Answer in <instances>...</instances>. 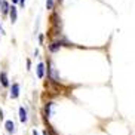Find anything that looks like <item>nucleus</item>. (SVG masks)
<instances>
[{
    "label": "nucleus",
    "mask_w": 135,
    "mask_h": 135,
    "mask_svg": "<svg viewBox=\"0 0 135 135\" xmlns=\"http://www.w3.org/2000/svg\"><path fill=\"white\" fill-rule=\"evenodd\" d=\"M48 77L52 80V82H60V76H58V71H56L55 65L52 62H49V68H48Z\"/></svg>",
    "instance_id": "1"
},
{
    "label": "nucleus",
    "mask_w": 135,
    "mask_h": 135,
    "mask_svg": "<svg viewBox=\"0 0 135 135\" xmlns=\"http://www.w3.org/2000/svg\"><path fill=\"white\" fill-rule=\"evenodd\" d=\"M9 97L12 99H16L18 97H20V85L18 83H13L12 86H11V92H9Z\"/></svg>",
    "instance_id": "2"
},
{
    "label": "nucleus",
    "mask_w": 135,
    "mask_h": 135,
    "mask_svg": "<svg viewBox=\"0 0 135 135\" xmlns=\"http://www.w3.org/2000/svg\"><path fill=\"white\" fill-rule=\"evenodd\" d=\"M4 129H6L8 134H15V132H16L15 123H13L12 120H6V122H4Z\"/></svg>",
    "instance_id": "3"
},
{
    "label": "nucleus",
    "mask_w": 135,
    "mask_h": 135,
    "mask_svg": "<svg viewBox=\"0 0 135 135\" xmlns=\"http://www.w3.org/2000/svg\"><path fill=\"white\" fill-rule=\"evenodd\" d=\"M20 120L22 123H27L28 122V111H27V108L25 107H20Z\"/></svg>",
    "instance_id": "4"
},
{
    "label": "nucleus",
    "mask_w": 135,
    "mask_h": 135,
    "mask_svg": "<svg viewBox=\"0 0 135 135\" xmlns=\"http://www.w3.org/2000/svg\"><path fill=\"white\" fill-rule=\"evenodd\" d=\"M0 83H2V86H3V88H9V79H8L6 71L0 73Z\"/></svg>",
    "instance_id": "5"
},
{
    "label": "nucleus",
    "mask_w": 135,
    "mask_h": 135,
    "mask_svg": "<svg viewBox=\"0 0 135 135\" xmlns=\"http://www.w3.org/2000/svg\"><path fill=\"white\" fill-rule=\"evenodd\" d=\"M36 71H37V77H39V79H43L45 77V64L43 62H40L39 65H37Z\"/></svg>",
    "instance_id": "6"
},
{
    "label": "nucleus",
    "mask_w": 135,
    "mask_h": 135,
    "mask_svg": "<svg viewBox=\"0 0 135 135\" xmlns=\"http://www.w3.org/2000/svg\"><path fill=\"white\" fill-rule=\"evenodd\" d=\"M61 46H62V45H61L60 40H58V42H52V43L49 45V51H51V52H58Z\"/></svg>",
    "instance_id": "7"
},
{
    "label": "nucleus",
    "mask_w": 135,
    "mask_h": 135,
    "mask_svg": "<svg viewBox=\"0 0 135 135\" xmlns=\"http://www.w3.org/2000/svg\"><path fill=\"white\" fill-rule=\"evenodd\" d=\"M52 105H54V103H46V105H45V116H46V117H49V116H51Z\"/></svg>",
    "instance_id": "8"
},
{
    "label": "nucleus",
    "mask_w": 135,
    "mask_h": 135,
    "mask_svg": "<svg viewBox=\"0 0 135 135\" xmlns=\"http://www.w3.org/2000/svg\"><path fill=\"white\" fill-rule=\"evenodd\" d=\"M11 21H12V22H15L16 21V8H11Z\"/></svg>",
    "instance_id": "9"
},
{
    "label": "nucleus",
    "mask_w": 135,
    "mask_h": 135,
    "mask_svg": "<svg viewBox=\"0 0 135 135\" xmlns=\"http://www.w3.org/2000/svg\"><path fill=\"white\" fill-rule=\"evenodd\" d=\"M0 6H2V12H3V13H8V12H9V4H8V2H2V4H0Z\"/></svg>",
    "instance_id": "10"
},
{
    "label": "nucleus",
    "mask_w": 135,
    "mask_h": 135,
    "mask_svg": "<svg viewBox=\"0 0 135 135\" xmlns=\"http://www.w3.org/2000/svg\"><path fill=\"white\" fill-rule=\"evenodd\" d=\"M46 8H48V9L54 8V0H46Z\"/></svg>",
    "instance_id": "11"
},
{
    "label": "nucleus",
    "mask_w": 135,
    "mask_h": 135,
    "mask_svg": "<svg viewBox=\"0 0 135 135\" xmlns=\"http://www.w3.org/2000/svg\"><path fill=\"white\" fill-rule=\"evenodd\" d=\"M30 67H31V61L27 60V68H28V70H30Z\"/></svg>",
    "instance_id": "12"
},
{
    "label": "nucleus",
    "mask_w": 135,
    "mask_h": 135,
    "mask_svg": "<svg viewBox=\"0 0 135 135\" xmlns=\"http://www.w3.org/2000/svg\"><path fill=\"white\" fill-rule=\"evenodd\" d=\"M0 119H3V110L0 108Z\"/></svg>",
    "instance_id": "13"
},
{
    "label": "nucleus",
    "mask_w": 135,
    "mask_h": 135,
    "mask_svg": "<svg viewBox=\"0 0 135 135\" xmlns=\"http://www.w3.org/2000/svg\"><path fill=\"white\" fill-rule=\"evenodd\" d=\"M20 3H21V6H24V3H25V0H20Z\"/></svg>",
    "instance_id": "14"
},
{
    "label": "nucleus",
    "mask_w": 135,
    "mask_h": 135,
    "mask_svg": "<svg viewBox=\"0 0 135 135\" xmlns=\"http://www.w3.org/2000/svg\"><path fill=\"white\" fill-rule=\"evenodd\" d=\"M33 135H39V134H37V131H36V129H33Z\"/></svg>",
    "instance_id": "15"
},
{
    "label": "nucleus",
    "mask_w": 135,
    "mask_h": 135,
    "mask_svg": "<svg viewBox=\"0 0 135 135\" xmlns=\"http://www.w3.org/2000/svg\"><path fill=\"white\" fill-rule=\"evenodd\" d=\"M43 135H49V132L48 131H43Z\"/></svg>",
    "instance_id": "16"
},
{
    "label": "nucleus",
    "mask_w": 135,
    "mask_h": 135,
    "mask_svg": "<svg viewBox=\"0 0 135 135\" xmlns=\"http://www.w3.org/2000/svg\"><path fill=\"white\" fill-rule=\"evenodd\" d=\"M12 2H13V3H16V2H18V0H12Z\"/></svg>",
    "instance_id": "17"
}]
</instances>
